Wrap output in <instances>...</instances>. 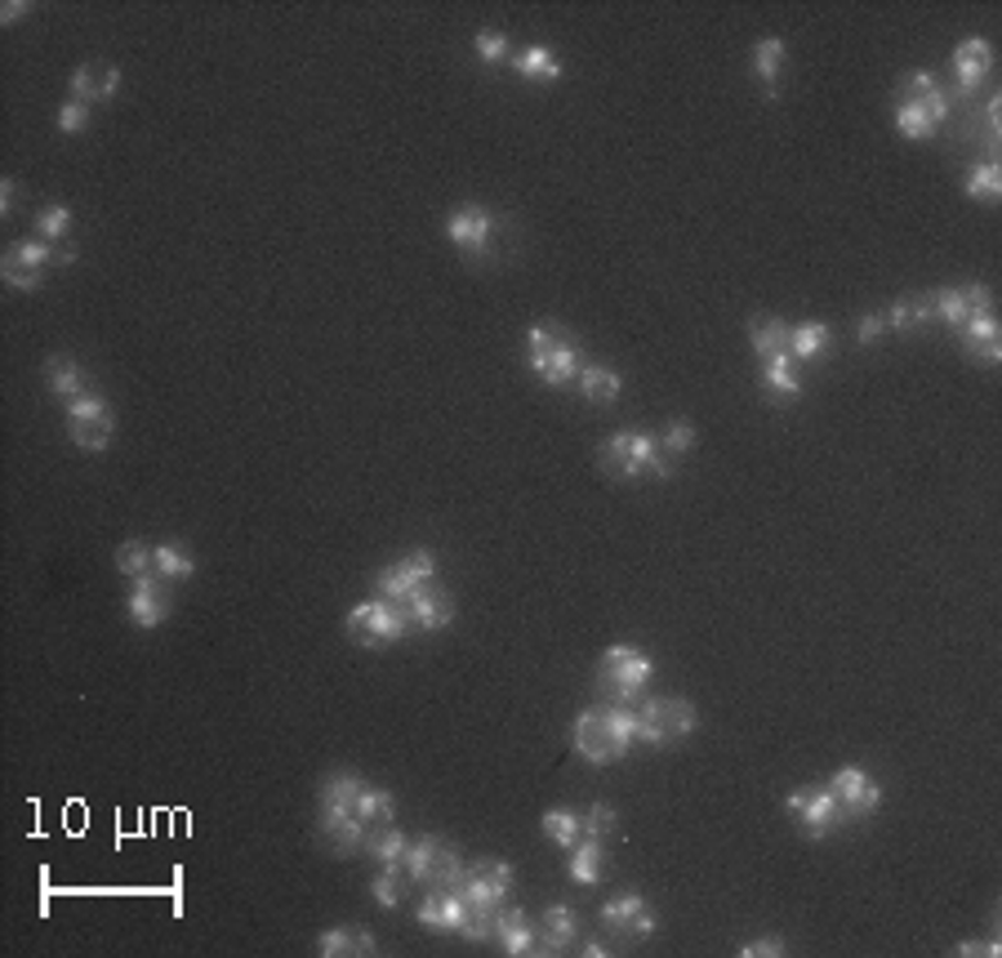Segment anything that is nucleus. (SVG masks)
<instances>
[{"label": "nucleus", "mask_w": 1002, "mask_h": 958, "mask_svg": "<svg viewBox=\"0 0 1002 958\" xmlns=\"http://www.w3.org/2000/svg\"><path fill=\"white\" fill-rule=\"evenodd\" d=\"M397 874H401V865H384V870L370 879V896H375L384 909H397L401 896H406V879H397Z\"/></svg>", "instance_id": "42"}, {"label": "nucleus", "mask_w": 1002, "mask_h": 958, "mask_svg": "<svg viewBox=\"0 0 1002 958\" xmlns=\"http://www.w3.org/2000/svg\"><path fill=\"white\" fill-rule=\"evenodd\" d=\"M67 233H72V209H67V205L50 201V205H41V209H36V237H41V241L63 246V241H67Z\"/></svg>", "instance_id": "36"}, {"label": "nucleus", "mask_w": 1002, "mask_h": 958, "mask_svg": "<svg viewBox=\"0 0 1002 958\" xmlns=\"http://www.w3.org/2000/svg\"><path fill=\"white\" fill-rule=\"evenodd\" d=\"M575 932H580V918L571 905H548L543 909V936H539L535 954H567L575 945Z\"/></svg>", "instance_id": "24"}, {"label": "nucleus", "mask_w": 1002, "mask_h": 958, "mask_svg": "<svg viewBox=\"0 0 1002 958\" xmlns=\"http://www.w3.org/2000/svg\"><path fill=\"white\" fill-rule=\"evenodd\" d=\"M23 14H28V0H10V6H0V23H6V28H14Z\"/></svg>", "instance_id": "55"}, {"label": "nucleus", "mask_w": 1002, "mask_h": 958, "mask_svg": "<svg viewBox=\"0 0 1002 958\" xmlns=\"http://www.w3.org/2000/svg\"><path fill=\"white\" fill-rule=\"evenodd\" d=\"M855 335H860V344H877L886 335V316L882 312H864L855 322Z\"/></svg>", "instance_id": "51"}, {"label": "nucleus", "mask_w": 1002, "mask_h": 958, "mask_svg": "<svg viewBox=\"0 0 1002 958\" xmlns=\"http://www.w3.org/2000/svg\"><path fill=\"white\" fill-rule=\"evenodd\" d=\"M606 709V726H611V740H615V750H619V758L633 750L637 744V709H628V704H602Z\"/></svg>", "instance_id": "37"}, {"label": "nucleus", "mask_w": 1002, "mask_h": 958, "mask_svg": "<svg viewBox=\"0 0 1002 958\" xmlns=\"http://www.w3.org/2000/svg\"><path fill=\"white\" fill-rule=\"evenodd\" d=\"M437 580V558L428 553V549H414V553H406L401 562H392L388 571H379V598H388V602H401L406 606V598L414 593V589H423V584H432Z\"/></svg>", "instance_id": "11"}, {"label": "nucleus", "mask_w": 1002, "mask_h": 958, "mask_svg": "<svg viewBox=\"0 0 1002 958\" xmlns=\"http://www.w3.org/2000/svg\"><path fill=\"white\" fill-rule=\"evenodd\" d=\"M962 303H967V312L976 316V312H993V294H989V286H962Z\"/></svg>", "instance_id": "53"}, {"label": "nucleus", "mask_w": 1002, "mask_h": 958, "mask_svg": "<svg viewBox=\"0 0 1002 958\" xmlns=\"http://www.w3.org/2000/svg\"><path fill=\"white\" fill-rule=\"evenodd\" d=\"M896 130H901L905 139H914V143H923V139H931V134H936V126H931V121L914 108V103H905V98L896 103Z\"/></svg>", "instance_id": "43"}, {"label": "nucleus", "mask_w": 1002, "mask_h": 958, "mask_svg": "<svg viewBox=\"0 0 1002 958\" xmlns=\"http://www.w3.org/2000/svg\"><path fill=\"white\" fill-rule=\"evenodd\" d=\"M619 829V816H615V807L611 803H593L589 811H584V833H593V838H611Z\"/></svg>", "instance_id": "47"}, {"label": "nucleus", "mask_w": 1002, "mask_h": 958, "mask_svg": "<svg viewBox=\"0 0 1002 958\" xmlns=\"http://www.w3.org/2000/svg\"><path fill=\"white\" fill-rule=\"evenodd\" d=\"M14 201H19V183L0 179V215H14Z\"/></svg>", "instance_id": "54"}, {"label": "nucleus", "mask_w": 1002, "mask_h": 958, "mask_svg": "<svg viewBox=\"0 0 1002 958\" xmlns=\"http://www.w3.org/2000/svg\"><path fill=\"white\" fill-rule=\"evenodd\" d=\"M111 433H117V415H111V406L103 397H76L67 401V438L80 446V451H103L111 442Z\"/></svg>", "instance_id": "6"}, {"label": "nucleus", "mask_w": 1002, "mask_h": 958, "mask_svg": "<svg viewBox=\"0 0 1002 958\" xmlns=\"http://www.w3.org/2000/svg\"><path fill=\"white\" fill-rule=\"evenodd\" d=\"M571 740H575V754H580L584 763H611V758H619L615 740H611V726H606V709H602V704H597V709H584V713L575 718Z\"/></svg>", "instance_id": "13"}, {"label": "nucleus", "mask_w": 1002, "mask_h": 958, "mask_svg": "<svg viewBox=\"0 0 1002 958\" xmlns=\"http://www.w3.org/2000/svg\"><path fill=\"white\" fill-rule=\"evenodd\" d=\"M882 316H886V331H918L931 316V303L927 299H896Z\"/></svg>", "instance_id": "39"}, {"label": "nucleus", "mask_w": 1002, "mask_h": 958, "mask_svg": "<svg viewBox=\"0 0 1002 958\" xmlns=\"http://www.w3.org/2000/svg\"><path fill=\"white\" fill-rule=\"evenodd\" d=\"M953 954L958 958H998L1002 954V940L993 936V940H962V945H953Z\"/></svg>", "instance_id": "52"}, {"label": "nucleus", "mask_w": 1002, "mask_h": 958, "mask_svg": "<svg viewBox=\"0 0 1002 958\" xmlns=\"http://www.w3.org/2000/svg\"><path fill=\"white\" fill-rule=\"evenodd\" d=\"M152 571H157V580H165V584H183V580H192L196 558H192V549L165 540V545H152Z\"/></svg>", "instance_id": "29"}, {"label": "nucleus", "mask_w": 1002, "mask_h": 958, "mask_svg": "<svg viewBox=\"0 0 1002 958\" xmlns=\"http://www.w3.org/2000/svg\"><path fill=\"white\" fill-rule=\"evenodd\" d=\"M958 340H962V353L971 362H980V366H998L1002 362V331L993 322V312L967 316V326L958 331Z\"/></svg>", "instance_id": "17"}, {"label": "nucleus", "mask_w": 1002, "mask_h": 958, "mask_svg": "<svg viewBox=\"0 0 1002 958\" xmlns=\"http://www.w3.org/2000/svg\"><path fill=\"white\" fill-rule=\"evenodd\" d=\"M967 196H976L980 205H993L998 196H1002V170H998V161H980L971 174H967Z\"/></svg>", "instance_id": "38"}, {"label": "nucleus", "mask_w": 1002, "mask_h": 958, "mask_svg": "<svg viewBox=\"0 0 1002 958\" xmlns=\"http://www.w3.org/2000/svg\"><path fill=\"white\" fill-rule=\"evenodd\" d=\"M691 731H696V704L682 696H655L646 700V709H637V740L655 744V750L687 740Z\"/></svg>", "instance_id": "4"}, {"label": "nucleus", "mask_w": 1002, "mask_h": 958, "mask_svg": "<svg viewBox=\"0 0 1002 958\" xmlns=\"http://www.w3.org/2000/svg\"><path fill=\"white\" fill-rule=\"evenodd\" d=\"M526 362H530V370H535L548 388H562V384L580 379V370H584V348H580V340H575L567 326L539 322V326L526 331Z\"/></svg>", "instance_id": "1"}, {"label": "nucleus", "mask_w": 1002, "mask_h": 958, "mask_svg": "<svg viewBox=\"0 0 1002 958\" xmlns=\"http://www.w3.org/2000/svg\"><path fill=\"white\" fill-rule=\"evenodd\" d=\"M927 303H931V316H940V322H945V326H953V331H962V326H967V316H971V312H967V303H962V290H936Z\"/></svg>", "instance_id": "41"}, {"label": "nucleus", "mask_w": 1002, "mask_h": 958, "mask_svg": "<svg viewBox=\"0 0 1002 958\" xmlns=\"http://www.w3.org/2000/svg\"><path fill=\"white\" fill-rule=\"evenodd\" d=\"M785 811H789V816H798V825H802V829H807V838H816V842H820V838H829V833L847 820L829 785H811V789L789 794V798H785Z\"/></svg>", "instance_id": "7"}, {"label": "nucleus", "mask_w": 1002, "mask_h": 958, "mask_svg": "<svg viewBox=\"0 0 1002 958\" xmlns=\"http://www.w3.org/2000/svg\"><path fill=\"white\" fill-rule=\"evenodd\" d=\"M468 914V901L460 896V887H432V896H423V905L414 909L419 927L428 932H460Z\"/></svg>", "instance_id": "15"}, {"label": "nucleus", "mask_w": 1002, "mask_h": 958, "mask_svg": "<svg viewBox=\"0 0 1002 958\" xmlns=\"http://www.w3.org/2000/svg\"><path fill=\"white\" fill-rule=\"evenodd\" d=\"M0 277H6V286H14V290H36V286L45 281V272H41V268H32V263L14 259L10 250H6V263H0Z\"/></svg>", "instance_id": "46"}, {"label": "nucleus", "mask_w": 1002, "mask_h": 958, "mask_svg": "<svg viewBox=\"0 0 1002 958\" xmlns=\"http://www.w3.org/2000/svg\"><path fill=\"white\" fill-rule=\"evenodd\" d=\"M410 628L414 624H410L406 606L401 602H388V598H366V602H357L344 615V633L353 637L357 647H366V652H384V647L401 643Z\"/></svg>", "instance_id": "2"}, {"label": "nucleus", "mask_w": 1002, "mask_h": 958, "mask_svg": "<svg viewBox=\"0 0 1002 958\" xmlns=\"http://www.w3.org/2000/svg\"><path fill=\"white\" fill-rule=\"evenodd\" d=\"M785 954H789L785 936H757L740 945V958H785Z\"/></svg>", "instance_id": "50"}, {"label": "nucleus", "mask_w": 1002, "mask_h": 958, "mask_svg": "<svg viewBox=\"0 0 1002 958\" xmlns=\"http://www.w3.org/2000/svg\"><path fill=\"white\" fill-rule=\"evenodd\" d=\"M602 923H606L611 932H619V936H633V940H646V936L659 932V914L646 905L642 892H619V896H611V901L602 905Z\"/></svg>", "instance_id": "12"}, {"label": "nucleus", "mask_w": 1002, "mask_h": 958, "mask_svg": "<svg viewBox=\"0 0 1002 958\" xmlns=\"http://www.w3.org/2000/svg\"><path fill=\"white\" fill-rule=\"evenodd\" d=\"M953 72H958L962 94L980 89V85H984V76L993 72V45H989L984 36H967V41L953 50Z\"/></svg>", "instance_id": "19"}, {"label": "nucleus", "mask_w": 1002, "mask_h": 958, "mask_svg": "<svg viewBox=\"0 0 1002 958\" xmlns=\"http://www.w3.org/2000/svg\"><path fill=\"white\" fill-rule=\"evenodd\" d=\"M567 874H571V883H580V887H597L602 874H606V842L593 838V833H580V842L571 847Z\"/></svg>", "instance_id": "22"}, {"label": "nucleus", "mask_w": 1002, "mask_h": 958, "mask_svg": "<svg viewBox=\"0 0 1002 958\" xmlns=\"http://www.w3.org/2000/svg\"><path fill=\"white\" fill-rule=\"evenodd\" d=\"M508 892H513V865H508V861H491V857H486V861H473V865L464 870L460 896H464L468 905L499 914V905L508 901Z\"/></svg>", "instance_id": "8"}, {"label": "nucleus", "mask_w": 1002, "mask_h": 958, "mask_svg": "<svg viewBox=\"0 0 1002 958\" xmlns=\"http://www.w3.org/2000/svg\"><path fill=\"white\" fill-rule=\"evenodd\" d=\"M748 344L762 362L789 353V322H779V316H757V322H748Z\"/></svg>", "instance_id": "31"}, {"label": "nucleus", "mask_w": 1002, "mask_h": 958, "mask_svg": "<svg viewBox=\"0 0 1002 958\" xmlns=\"http://www.w3.org/2000/svg\"><path fill=\"white\" fill-rule=\"evenodd\" d=\"M762 388H766V397H775V401H798V397H802L798 362H794L789 353L766 357V362H762Z\"/></svg>", "instance_id": "25"}, {"label": "nucleus", "mask_w": 1002, "mask_h": 958, "mask_svg": "<svg viewBox=\"0 0 1002 958\" xmlns=\"http://www.w3.org/2000/svg\"><path fill=\"white\" fill-rule=\"evenodd\" d=\"M785 58H789V50H785V41H779V36H766V41H757V45H753L748 67H753V76L762 80V89H766V94H775V89H779V67H785Z\"/></svg>", "instance_id": "30"}, {"label": "nucleus", "mask_w": 1002, "mask_h": 958, "mask_svg": "<svg viewBox=\"0 0 1002 958\" xmlns=\"http://www.w3.org/2000/svg\"><path fill=\"white\" fill-rule=\"evenodd\" d=\"M543 833L557 842V847H575L580 842V833H584V816H575V811H567V807H552V811H543Z\"/></svg>", "instance_id": "35"}, {"label": "nucleus", "mask_w": 1002, "mask_h": 958, "mask_svg": "<svg viewBox=\"0 0 1002 958\" xmlns=\"http://www.w3.org/2000/svg\"><path fill=\"white\" fill-rule=\"evenodd\" d=\"M316 954H321V958H362V954H379V945H375V932H370V927L348 923V927H330V932H321V936H316Z\"/></svg>", "instance_id": "20"}, {"label": "nucleus", "mask_w": 1002, "mask_h": 958, "mask_svg": "<svg viewBox=\"0 0 1002 958\" xmlns=\"http://www.w3.org/2000/svg\"><path fill=\"white\" fill-rule=\"evenodd\" d=\"M659 451H664V455H691V451H696V423L674 419V423L664 429V438H659Z\"/></svg>", "instance_id": "44"}, {"label": "nucleus", "mask_w": 1002, "mask_h": 958, "mask_svg": "<svg viewBox=\"0 0 1002 958\" xmlns=\"http://www.w3.org/2000/svg\"><path fill=\"white\" fill-rule=\"evenodd\" d=\"M117 571H121L126 580L157 575V571H152V545H143V540H126V545L117 549Z\"/></svg>", "instance_id": "40"}, {"label": "nucleus", "mask_w": 1002, "mask_h": 958, "mask_svg": "<svg viewBox=\"0 0 1002 958\" xmlns=\"http://www.w3.org/2000/svg\"><path fill=\"white\" fill-rule=\"evenodd\" d=\"M357 816H362V825H366V829L392 825V816H397V798H392L388 789H375V785H366V789L357 794Z\"/></svg>", "instance_id": "34"}, {"label": "nucleus", "mask_w": 1002, "mask_h": 958, "mask_svg": "<svg viewBox=\"0 0 1002 958\" xmlns=\"http://www.w3.org/2000/svg\"><path fill=\"white\" fill-rule=\"evenodd\" d=\"M597 460H602V469L611 477H624V482H633L642 473L668 477V455L659 451V438H650V433H615V438L602 442Z\"/></svg>", "instance_id": "3"}, {"label": "nucleus", "mask_w": 1002, "mask_h": 958, "mask_svg": "<svg viewBox=\"0 0 1002 958\" xmlns=\"http://www.w3.org/2000/svg\"><path fill=\"white\" fill-rule=\"evenodd\" d=\"M829 326L825 322H802V326H789V357L794 362H811L820 353H829Z\"/></svg>", "instance_id": "33"}, {"label": "nucleus", "mask_w": 1002, "mask_h": 958, "mask_svg": "<svg viewBox=\"0 0 1002 958\" xmlns=\"http://www.w3.org/2000/svg\"><path fill=\"white\" fill-rule=\"evenodd\" d=\"M901 98L914 103V108H918L931 126H940V121L949 117V94L940 89V80H936L931 72H909L905 85H901Z\"/></svg>", "instance_id": "18"}, {"label": "nucleus", "mask_w": 1002, "mask_h": 958, "mask_svg": "<svg viewBox=\"0 0 1002 958\" xmlns=\"http://www.w3.org/2000/svg\"><path fill=\"white\" fill-rule=\"evenodd\" d=\"M584 954H589V958H606L611 949H606V940H589V945H584Z\"/></svg>", "instance_id": "56"}, {"label": "nucleus", "mask_w": 1002, "mask_h": 958, "mask_svg": "<svg viewBox=\"0 0 1002 958\" xmlns=\"http://www.w3.org/2000/svg\"><path fill=\"white\" fill-rule=\"evenodd\" d=\"M406 615H410L414 628L441 633V628H451V620H455V598L445 589H437V584H423V589H414L406 598Z\"/></svg>", "instance_id": "14"}, {"label": "nucleus", "mask_w": 1002, "mask_h": 958, "mask_svg": "<svg viewBox=\"0 0 1002 958\" xmlns=\"http://www.w3.org/2000/svg\"><path fill=\"white\" fill-rule=\"evenodd\" d=\"M508 63H513V72H517L521 80H539V85L562 80V63H557V54H552L548 45H526V50H517Z\"/></svg>", "instance_id": "27"}, {"label": "nucleus", "mask_w": 1002, "mask_h": 958, "mask_svg": "<svg viewBox=\"0 0 1002 958\" xmlns=\"http://www.w3.org/2000/svg\"><path fill=\"white\" fill-rule=\"evenodd\" d=\"M45 384H50V392L63 397V401L89 397V370H85L80 362H72V357H54V362L45 366Z\"/></svg>", "instance_id": "26"}, {"label": "nucleus", "mask_w": 1002, "mask_h": 958, "mask_svg": "<svg viewBox=\"0 0 1002 958\" xmlns=\"http://www.w3.org/2000/svg\"><path fill=\"white\" fill-rule=\"evenodd\" d=\"M473 50H477V58H482V63H504V58H513V45H508V36H504V32H477Z\"/></svg>", "instance_id": "48"}, {"label": "nucleus", "mask_w": 1002, "mask_h": 958, "mask_svg": "<svg viewBox=\"0 0 1002 958\" xmlns=\"http://www.w3.org/2000/svg\"><path fill=\"white\" fill-rule=\"evenodd\" d=\"M406 847H410V838H406L401 829H392V825L366 829V842H362V851H370V857H375L379 865H401Z\"/></svg>", "instance_id": "32"}, {"label": "nucleus", "mask_w": 1002, "mask_h": 958, "mask_svg": "<svg viewBox=\"0 0 1002 958\" xmlns=\"http://www.w3.org/2000/svg\"><path fill=\"white\" fill-rule=\"evenodd\" d=\"M85 130H89V103L67 98L58 112V134H85Z\"/></svg>", "instance_id": "49"}, {"label": "nucleus", "mask_w": 1002, "mask_h": 958, "mask_svg": "<svg viewBox=\"0 0 1002 958\" xmlns=\"http://www.w3.org/2000/svg\"><path fill=\"white\" fill-rule=\"evenodd\" d=\"M445 237L464 259H491V241H495V215L486 205H460L451 219H445Z\"/></svg>", "instance_id": "9"}, {"label": "nucleus", "mask_w": 1002, "mask_h": 958, "mask_svg": "<svg viewBox=\"0 0 1002 958\" xmlns=\"http://www.w3.org/2000/svg\"><path fill=\"white\" fill-rule=\"evenodd\" d=\"M650 674H655L650 656L619 643V647H606L602 669H597V682H602V691H611L619 704H633V700L642 696V687L650 682Z\"/></svg>", "instance_id": "5"}, {"label": "nucleus", "mask_w": 1002, "mask_h": 958, "mask_svg": "<svg viewBox=\"0 0 1002 958\" xmlns=\"http://www.w3.org/2000/svg\"><path fill=\"white\" fill-rule=\"evenodd\" d=\"M117 89H121V72L111 63H80L72 72V98H80V103L117 98Z\"/></svg>", "instance_id": "21"}, {"label": "nucleus", "mask_w": 1002, "mask_h": 958, "mask_svg": "<svg viewBox=\"0 0 1002 958\" xmlns=\"http://www.w3.org/2000/svg\"><path fill=\"white\" fill-rule=\"evenodd\" d=\"M829 789H833V798H838L847 820H869L882 807V785L864 767H838L829 776Z\"/></svg>", "instance_id": "10"}, {"label": "nucleus", "mask_w": 1002, "mask_h": 958, "mask_svg": "<svg viewBox=\"0 0 1002 958\" xmlns=\"http://www.w3.org/2000/svg\"><path fill=\"white\" fill-rule=\"evenodd\" d=\"M575 384H580L584 401H597V406H611V401H619V392H624V375L611 370V366H593V362H584V370H580Z\"/></svg>", "instance_id": "28"}, {"label": "nucleus", "mask_w": 1002, "mask_h": 958, "mask_svg": "<svg viewBox=\"0 0 1002 958\" xmlns=\"http://www.w3.org/2000/svg\"><path fill=\"white\" fill-rule=\"evenodd\" d=\"M126 611H130V620H134L139 628H161L165 615H170L165 580H157V575L134 580V589H130V598H126Z\"/></svg>", "instance_id": "16"}, {"label": "nucleus", "mask_w": 1002, "mask_h": 958, "mask_svg": "<svg viewBox=\"0 0 1002 958\" xmlns=\"http://www.w3.org/2000/svg\"><path fill=\"white\" fill-rule=\"evenodd\" d=\"M495 936H499L504 954H513V958H526V954H535V945H539V932H535L530 914L517 909V905L495 914Z\"/></svg>", "instance_id": "23"}, {"label": "nucleus", "mask_w": 1002, "mask_h": 958, "mask_svg": "<svg viewBox=\"0 0 1002 958\" xmlns=\"http://www.w3.org/2000/svg\"><path fill=\"white\" fill-rule=\"evenodd\" d=\"M10 255L14 259H23V263H32V268H50V263H58V250L50 246V241H41V237H23V241H14L10 246Z\"/></svg>", "instance_id": "45"}]
</instances>
